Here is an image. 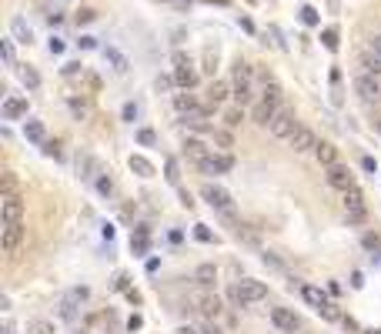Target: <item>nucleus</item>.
<instances>
[{"label":"nucleus","instance_id":"obj_20","mask_svg":"<svg viewBox=\"0 0 381 334\" xmlns=\"http://www.w3.org/2000/svg\"><path fill=\"white\" fill-rule=\"evenodd\" d=\"M301 298L304 301H308V304H311V308H314V311H318V308H321V304H325V291H321V288H314V284H301Z\"/></svg>","mask_w":381,"mask_h":334},{"label":"nucleus","instance_id":"obj_40","mask_svg":"<svg viewBox=\"0 0 381 334\" xmlns=\"http://www.w3.org/2000/svg\"><path fill=\"white\" fill-rule=\"evenodd\" d=\"M214 67H217V50H204V70L214 74Z\"/></svg>","mask_w":381,"mask_h":334},{"label":"nucleus","instance_id":"obj_60","mask_svg":"<svg viewBox=\"0 0 381 334\" xmlns=\"http://www.w3.org/2000/svg\"><path fill=\"white\" fill-rule=\"evenodd\" d=\"M251 3H254V0H251Z\"/></svg>","mask_w":381,"mask_h":334},{"label":"nucleus","instance_id":"obj_32","mask_svg":"<svg viewBox=\"0 0 381 334\" xmlns=\"http://www.w3.org/2000/svg\"><path fill=\"white\" fill-rule=\"evenodd\" d=\"M131 247H134L137 254H144V251H147V227H137V234L131 237Z\"/></svg>","mask_w":381,"mask_h":334},{"label":"nucleus","instance_id":"obj_43","mask_svg":"<svg viewBox=\"0 0 381 334\" xmlns=\"http://www.w3.org/2000/svg\"><path fill=\"white\" fill-rule=\"evenodd\" d=\"M368 54L375 57V60H381V33H378V37H371V40H368Z\"/></svg>","mask_w":381,"mask_h":334},{"label":"nucleus","instance_id":"obj_52","mask_svg":"<svg viewBox=\"0 0 381 334\" xmlns=\"http://www.w3.org/2000/svg\"><path fill=\"white\" fill-rule=\"evenodd\" d=\"M178 84V80H171V77H157V90H171Z\"/></svg>","mask_w":381,"mask_h":334},{"label":"nucleus","instance_id":"obj_56","mask_svg":"<svg viewBox=\"0 0 381 334\" xmlns=\"http://www.w3.org/2000/svg\"><path fill=\"white\" fill-rule=\"evenodd\" d=\"M181 204H184V207H194V200H190L188 190H181Z\"/></svg>","mask_w":381,"mask_h":334},{"label":"nucleus","instance_id":"obj_37","mask_svg":"<svg viewBox=\"0 0 381 334\" xmlns=\"http://www.w3.org/2000/svg\"><path fill=\"white\" fill-rule=\"evenodd\" d=\"M321 40H325L328 50H338V30H335V27H328V30L321 33Z\"/></svg>","mask_w":381,"mask_h":334},{"label":"nucleus","instance_id":"obj_46","mask_svg":"<svg viewBox=\"0 0 381 334\" xmlns=\"http://www.w3.org/2000/svg\"><path fill=\"white\" fill-rule=\"evenodd\" d=\"M174 67H190V57L184 50H174Z\"/></svg>","mask_w":381,"mask_h":334},{"label":"nucleus","instance_id":"obj_22","mask_svg":"<svg viewBox=\"0 0 381 334\" xmlns=\"http://www.w3.org/2000/svg\"><path fill=\"white\" fill-rule=\"evenodd\" d=\"M174 80H178V87H194L197 84V70L194 67H174Z\"/></svg>","mask_w":381,"mask_h":334},{"label":"nucleus","instance_id":"obj_12","mask_svg":"<svg viewBox=\"0 0 381 334\" xmlns=\"http://www.w3.org/2000/svg\"><path fill=\"white\" fill-rule=\"evenodd\" d=\"M23 217V197L17 190L3 194V221H20Z\"/></svg>","mask_w":381,"mask_h":334},{"label":"nucleus","instance_id":"obj_9","mask_svg":"<svg viewBox=\"0 0 381 334\" xmlns=\"http://www.w3.org/2000/svg\"><path fill=\"white\" fill-rule=\"evenodd\" d=\"M87 294H90L87 288H74V291H67V294H64V304H60V314H64L67 321H74V314H77V304H84V301H87Z\"/></svg>","mask_w":381,"mask_h":334},{"label":"nucleus","instance_id":"obj_38","mask_svg":"<svg viewBox=\"0 0 381 334\" xmlns=\"http://www.w3.org/2000/svg\"><path fill=\"white\" fill-rule=\"evenodd\" d=\"M0 50H3V64L13 67V40H0Z\"/></svg>","mask_w":381,"mask_h":334},{"label":"nucleus","instance_id":"obj_44","mask_svg":"<svg viewBox=\"0 0 381 334\" xmlns=\"http://www.w3.org/2000/svg\"><path fill=\"white\" fill-rule=\"evenodd\" d=\"M97 190H101V194H114V180L111 177H97Z\"/></svg>","mask_w":381,"mask_h":334},{"label":"nucleus","instance_id":"obj_57","mask_svg":"<svg viewBox=\"0 0 381 334\" xmlns=\"http://www.w3.org/2000/svg\"><path fill=\"white\" fill-rule=\"evenodd\" d=\"M361 167H365L368 174H375V161H371V157H365V161H361Z\"/></svg>","mask_w":381,"mask_h":334},{"label":"nucleus","instance_id":"obj_16","mask_svg":"<svg viewBox=\"0 0 381 334\" xmlns=\"http://www.w3.org/2000/svg\"><path fill=\"white\" fill-rule=\"evenodd\" d=\"M274 114H278V107H274V104H268V100H261V104H254L251 117H254V124H264V127H268V124L274 121Z\"/></svg>","mask_w":381,"mask_h":334},{"label":"nucleus","instance_id":"obj_54","mask_svg":"<svg viewBox=\"0 0 381 334\" xmlns=\"http://www.w3.org/2000/svg\"><path fill=\"white\" fill-rule=\"evenodd\" d=\"M60 50H64V40L54 37V40H50V54H60Z\"/></svg>","mask_w":381,"mask_h":334},{"label":"nucleus","instance_id":"obj_18","mask_svg":"<svg viewBox=\"0 0 381 334\" xmlns=\"http://www.w3.org/2000/svg\"><path fill=\"white\" fill-rule=\"evenodd\" d=\"M174 107H178L184 117H190V114L201 111V107H197V100H194V94H174Z\"/></svg>","mask_w":381,"mask_h":334},{"label":"nucleus","instance_id":"obj_48","mask_svg":"<svg viewBox=\"0 0 381 334\" xmlns=\"http://www.w3.org/2000/svg\"><path fill=\"white\" fill-rule=\"evenodd\" d=\"M94 17H97V13L90 10V7H84V10L77 13V23H90V20H94Z\"/></svg>","mask_w":381,"mask_h":334},{"label":"nucleus","instance_id":"obj_42","mask_svg":"<svg viewBox=\"0 0 381 334\" xmlns=\"http://www.w3.org/2000/svg\"><path fill=\"white\" fill-rule=\"evenodd\" d=\"M301 20L308 23V27H314V23H318V10H314V7H301Z\"/></svg>","mask_w":381,"mask_h":334},{"label":"nucleus","instance_id":"obj_14","mask_svg":"<svg viewBox=\"0 0 381 334\" xmlns=\"http://www.w3.org/2000/svg\"><path fill=\"white\" fill-rule=\"evenodd\" d=\"M271 321L278 324L281 331H294V328H298V318H294V311H288V308H271Z\"/></svg>","mask_w":381,"mask_h":334},{"label":"nucleus","instance_id":"obj_26","mask_svg":"<svg viewBox=\"0 0 381 334\" xmlns=\"http://www.w3.org/2000/svg\"><path fill=\"white\" fill-rule=\"evenodd\" d=\"M227 94H231V90H227L224 80H214L211 90H207V100H211V104H221V100H227Z\"/></svg>","mask_w":381,"mask_h":334},{"label":"nucleus","instance_id":"obj_35","mask_svg":"<svg viewBox=\"0 0 381 334\" xmlns=\"http://www.w3.org/2000/svg\"><path fill=\"white\" fill-rule=\"evenodd\" d=\"M234 100L244 107V104H251V84H237L234 87Z\"/></svg>","mask_w":381,"mask_h":334},{"label":"nucleus","instance_id":"obj_53","mask_svg":"<svg viewBox=\"0 0 381 334\" xmlns=\"http://www.w3.org/2000/svg\"><path fill=\"white\" fill-rule=\"evenodd\" d=\"M371 127L381 134V107H378V111H371Z\"/></svg>","mask_w":381,"mask_h":334},{"label":"nucleus","instance_id":"obj_6","mask_svg":"<svg viewBox=\"0 0 381 334\" xmlns=\"http://www.w3.org/2000/svg\"><path fill=\"white\" fill-rule=\"evenodd\" d=\"M268 127H271V134H274V137H291L301 124L294 121V111H291V107H278V114H274V121H271Z\"/></svg>","mask_w":381,"mask_h":334},{"label":"nucleus","instance_id":"obj_47","mask_svg":"<svg viewBox=\"0 0 381 334\" xmlns=\"http://www.w3.org/2000/svg\"><path fill=\"white\" fill-rule=\"evenodd\" d=\"M194 234H197V241H214V234L207 231L204 224H197V227H194Z\"/></svg>","mask_w":381,"mask_h":334},{"label":"nucleus","instance_id":"obj_15","mask_svg":"<svg viewBox=\"0 0 381 334\" xmlns=\"http://www.w3.org/2000/svg\"><path fill=\"white\" fill-rule=\"evenodd\" d=\"M184 154L194 161V164H201V161H207L211 157V151H207V144L204 141H197V137H190L188 144H184Z\"/></svg>","mask_w":381,"mask_h":334},{"label":"nucleus","instance_id":"obj_19","mask_svg":"<svg viewBox=\"0 0 381 334\" xmlns=\"http://www.w3.org/2000/svg\"><path fill=\"white\" fill-rule=\"evenodd\" d=\"M194 281L201 284V288H214V281H217V267L214 264H201L194 271Z\"/></svg>","mask_w":381,"mask_h":334},{"label":"nucleus","instance_id":"obj_49","mask_svg":"<svg viewBox=\"0 0 381 334\" xmlns=\"http://www.w3.org/2000/svg\"><path fill=\"white\" fill-rule=\"evenodd\" d=\"M40 147H44V154H47V157H60V151H57V144H54V141H44Z\"/></svg>","mask_w":381,"mask_h":334},{"label":"nucleus","instance_id":"obj_39","mask_svg":"<svg viewBox=\"0 0 381 334\" xmlns=\"http://www.w3.org/2000/svg\"><path fill=\"white\" fill-rule=\"evenodd\" d=\"M214 144H221V147H234V137L227 131H214Z\"/></svg>","mask_w":381,"mask_h":334},{"label":"nucleus","instance_id":"obj_3","mask_svg":"<svg viewBox=\"0 0 381 334\" xmlns=\"http://www.w3.org/2000/svg\"><path fill=\"white\" fill-rule=\"evenodd\" d=\"M201 197L207 200L217 214H224L227 221H234V197H231L224 187H217V184H204V187H201Z\"/></svg>","mask_w":381,"mask_h":334},{"label":"nucleus","instance_id":"obj_58","mask_svg":"<svg viewBox=\"0 0 381 334\" xmlns=\"http://www.w3.org/2000/svg\"><path fill=\"white\" fill-rule=\"evenodd\" d=\"M178 334H201V331H194V328H178Z\"/></svg>","mask_w":381,"mask_h":334},{"label":"nucleus","instance_id":"obj_8","mask_svg":"<svg viewBox=\"0 0 381 334\" xmlns=\"http://www.w3.org/2000/svg\"><path fill=\"white\" fill-rule=\"evenodd\" d=\"M328 184L338 190H348V187H355V177H351V167L345 164H331L328 167Z\"/></svg>","mask_w":381,"mask_h":334},{"label":"nucleus","instance_id":"obj_13","mask_svg":"<svg viewBox=\"0 0 381 334\" xmlns=\"http://www.w3.org/2000/svg\"><path fill=\"white\" fill-rule=\"evenodd\" d=\"M17 117H27V100L10 94V97L3 100V121H17Z\"/></svg>","mask_w":381,"mask_h":334},{"label":"nucleus","instance_id":"obj_51","mask_svg":"<svg viewBox=\"0 0 381 334\" xmlns=\"http://www.w3.org/2000/svg\"><path fill=\"white\" fill-rule=\"evenodd\" d=\"M137 117V104H124V121H134Z\"/></svg>","mask_w":381,"mask_h":334},{"label":"nucleus","instance_id":"obj_55","mask_svg":"<svg viewBox=\"0 0 381 334\" xmlns=\"http://www.w3.org/2000/svg\"><path fill=\"white\" fill-rule=\"evenodd\" d=\"M77 44H80V47H84V50H90V47H97V40H94V37H80Z\"/></svg>","mask_w":381,"mask_h":334},{"label":"nucleus","instance_id":"obj_17","mask_svg":"<svg viewBox=\"0 0 381 334\" xmlns=\"http://www.w3.org/2000/svg\"><path fill=\"white\" fill-rule=\"evenodd\" d=\"M23 137L34 141V144H44V141H47V127L40 121H27V124H23Z\"/></svg>","mask_w":381,"mask_h":334},{"label":"nucleus","instance_id":"obj_36","mask_svg":"<svg viewBox=\"0 0 381 334\" xmlns=\"http://www.w3.org/2000/svg\"><path fill=\"white\" fill-rule=\"evenodd\" d=\"M20 80L27 84V87H40V77H37V70H30V67H23V70H20Z\"/></svg>","mask_w":381,"mask_h":334},{"label":"nucleus","instance_id":"obj_4","mask_svg":"<svg viewBox=\"0 0 381 334\" xmlns=\"http://www.w3.org/2000/svg\"><path fill=\"white\" fill-rule=\"evenodd\" d=\"M345 214H348L351 224H361L365 217H368V204H365V194H361L358 187L345 190Z\"/></svg>","mask_w":381,"mask_h":334},{"label":"nucleus","instance_id":"obj_10","mask_svg":"<svg viewBox=\"0 0 381 334\" xmlns=\"http://www.w3.org/2000/svg\"><path fill=\"white\" fill-rule=\"evenodd\" d=\"M197 167H201L204 174H227V170L234 167V157H231V154H211L207 161H201Z\"/></svg>","mask_w":381,"mask_h":334},{"label":"nucleus","instance_id":"obj_21","mask_svg":"<svg viewBox=\"0 0 381 334\" xmlns=\"http://www.w3.org/2000/svg\"><path fill=\"white\" fill-rule=\"evenodd\" d=\"M314 154H318V161H321L325 167L338 164V147H335V144H328V141H321V144L314 147Z\"/></svg>","mask_w":381,"mask_h":334},{"label":"nucleus","instance_id":"obj_34","mask_svg":"<svg viewBox=\"0 0 381 334\" xmlns=\"http://www.w3.org/2000/svg\"><path fill=\"white\" fill-rule=\"evenodd\" d=\"M137 141L144 147H157V134L151 131V127H141V131H137Z\"/></svg>","mask_w":381,"mask_h":334},{"label":"nucleus","instance_id":"obj_41","mask_svg":"<svg viewBox=\"0 0 381 334\" xmlns=\"http://www.w3.org/2000/svg\"><path fill=\"white\" fill-rule=\"evenodd\" d=\"M224 124L227 127H237V124H241V107H231V111L224 114Z\"/></svg>","mask_w":381,"mask_h":334},{"label":"nucleus","instance_id":"obj_11","mask_svg":"<svg viewBox=\"0 0 381 334\" xmlns=\"http://www.w3.org/2000/svg\"><path fill=\"white\" fill-rule=\"evenodd\" d=\"M20 241H23V224L20 221H3V251L13 254Z\"/></svg>","mask_w":381,"mask_h":334},{"label":"nucleus","instance_id":"obj_33","mask_svg":"<svg viewBox=\"0 0 381 334\" xmlns=\"http://www.w3.org/2000/svg\"><path fill=\"white\" fill-rule=\"evenodd\" d=\"M27 334H54V324L50 321H30L27 324Z\"/></svg>","mask_w":381,"mask_h":334},{"label":"nucleus","instance_id":"obj_25","mask_svg":"<svg viewBox=\"0 0 381 334\" xmlns=\"http://www.w3.org/2000/svg\"><path fill=\"white\" fill-rule=\"evenodd\" d=\"M251 77H254V67L247 64V60H237L234 64V84H251Z\"/></svg>","mask_w":381,"mask_h":334},{"label":"nucleus","instance_id":"obj_24","mask_svg":"<svg viewBox=\"0 0 381 334\" xmlns=\"http://www.w3.org/2000/svg\"><path fill=\"white\" fill-rule=\"evenodd\" d=\"M10 30H13V37H17L20 44H30V37H34V33H30V27H27V20H23V17H13V20H10Z\"/></svg>","mask_w":381,"mask_h":334},{"label":"nucleus","instance_id":"obj_45","mask_svg":"<svg viewBox=\"0 0 381 334\" xmlns=\"http://www.w3.org/2000/svg\"><path fill=\"white\" fill-rule=\"evenodd\" d=\"M84 74V64H64V77H77Z\"/></svg>","mask_w":381,"mask_h":334},{"label":"nucleus","instance_id":"obj_59","mask_svg":"<svg viewBox=\"0 0 381 334\" xmlns=\"http://www.w3.org/2000/svg\"><path fill=\"white\" fill-rule=\"evenodd\" d=\"M201 334H221V331H217V328H204Z\"/></svg>","mask_w":381,"mask_h":334},{"label":"nucleus","instance_id":"obj_31","mask_svg":"<svg viewBox=\"0 0 381 334\" xmlns=\"http://www.w3.org/2000/svg\"><path fill=\"white\" fill-rule=\"evenodd\" d=\"M318 314H321L325 321H341V311H338V304H331V301H325V304L318 308Z\"/></svg>","mask_w":381,"mask_h":334},{"label":"nucleus","instance_id":"obj_2","mask_svg":"<svg viewBox=\"0 0 381 334\" xmlns=\"http://www.w3.org/2000/svg\"><path fill=\"white\" fill-rule=\"evenodd\" d=\"M355 94H358L365 104H381V70H365L355 77Z\"/></svg>","mask_w":381,"mask_h":334},{"label":"nucleus","instance_id":"obj_27","mask_svg":"<svg viewBox=\"0 0 381 334\" xmlns=\"http://www.w3.org/2000/svg\"><path fill=\"white\" fill-rule=\"evenodd\" d=\"M131 170H137L141 177H151V174H154V167H151V161H144L141 154H134V157H131Z\"/></svg>","mask_w":381,"mask_h":334},{"label":"nucleus","instance_id":"obj_23","mask_svg":"<svg viewBox=\"0 0 381 334\" xmlns=\"http://www.w3.org/2000/svg\"><path fill=\"white\" fill-rule=\"evenodd\" d=\"M77 170H80V177H97V174H101V164H97V161H94V157H77Z\"/></svg>","mask_w":381,"mask_h":334},{"label":"nucleus","instance_id":"obj_30","mask_svg":"<svg viewBox=\"0 0 381 334\" xmlns=\"http://www.w3.org/2000/svg\"><path fill=\"white\" fill-rule=\"evenodd\" d=\"M237 237H241V241H247V244H258V241H261L258 231H254L251 224H241V221H237Z\"/></svg>","mask_w":381,"mask_h":334},{"label":"nucleus","instance_id":"obj_5","mask_svg":"<svg viewBox=\"0 0 381 334\" xmlns=\"http://www.w3.org/2000/svg\"><path fill=\"white\" fill-rule=\"evenodd\" d=\"M190 304L197 308V314H204L207 321H214L221 314V298L211 294V291H190Z\"/></svg>","mask_w":381,"mask_h":334},{"label":"nucleus","instance_id":"obj_28","mask_svg":"<svg viewBox=\"0 0 381 334\" xmlns=\"http://www.w3.org/2000/svg\"><path fill=\"white\" fill-rule=\"evenodd\" d=\"M104 57H107V60L114 64V70H117V74H124V70H127V57H124V54H117L114 47H107V50H104Z\"/></svg>","mask_w":381,"mask_h":334},{"label":"nucleus","instance_id":"obj_1","mask_svg":"<svg viewBox=\"0 0 381 334\" xmlns=\"http://www.w3.org/2000/svg\"><path fill=\"white\" fill-rule=\"evenodd\" d=\"M268 298V288L261 284V281L254 278H244V281H237L234 291H231V301H234L237 308H247V304H258V301Z\"/></svg>","mask_w":381,"mask_h":334},{"label":"nucleus","instance_id":"obj_7","mask_svg":"<svg viewBox=\"0 0 381 334\" xmlns=\"http://www.w3.org/2000/svg\"><path fill=\"white\" fill-rule=\"evenodd\" d=\"M288 141H291L294 154H308V151H314V147H318V137H314L311 127H298V131H294Z\"/></svg>","mask_w":381,"mask_h":334},{"label":"nucleus","instance_id":"obj_29","mask_svg":"<svg viewBox=\"0 0 381 334\" xmlns=\"http://www.w3.org/2000/svg\"><path fill=\"white\" fill-rule=\"evenodd\" d=\"M164 177L171 184H181V167H178V157H168V164H164Z\"/></svg>","mask_w":381,"mask_h":334},{"label":"nucleus","instance_id":"obj_50","mask_svg":"<svg viewBox=\"0 0 381 334\" xmlns=\"http://www.w3.org/2000/svg\"><path fill=\"white\" fill-rule=\"evenodd\" d=\"M13 187H17V180H13V174L7 170V174H3V194H10Z\"/></svg>","mask_w":381,"mask_h":334}]
</instances>
